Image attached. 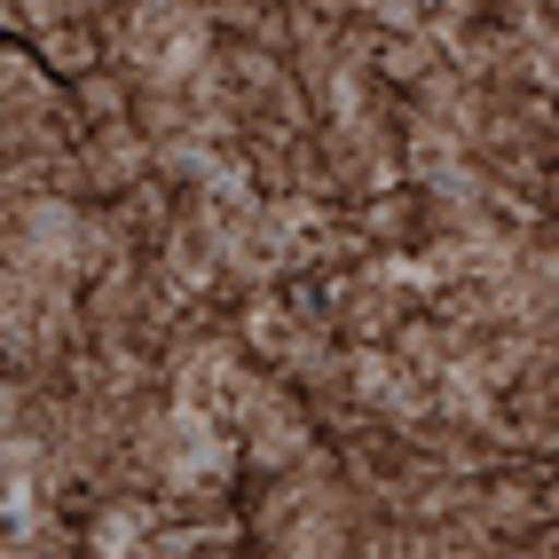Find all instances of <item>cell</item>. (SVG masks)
Here are the masks:
<instances>
[{
    "mask_svg": "<svg viewBox=\"0 0 559 559\" xmlns=\"http://www.w3.org/2000/svg\"><path fill=\"white\" fill-rule=\"evenodd\" d=\"M237 441H245V473H292L316 441H323V426H316V409H308V394L284 379V370L269 362V379H260V394L245 402V418H237Z\"/></svg>",
    "mask_w": 559,
    "mask_h": 559,
    "instance_id": "cell-1",
    "label": "cell"
},
{
    "mask_svg": "<svg viewBox=\"0 0 559 559\" xmlns=\"http://www.w3.org/2000/svg\"><path fill=\"white\" fill-rule=\"evenodd\" d=\"M409 308H418V292H409V284H386V276L362 269V284L340 300V316H331V323H340L347 347H394V331H402Z\"/></svg>",
    "mask_w": 559,
    "mask_h": 559,
    "instance_id": "cell-2",
    "label": "cell"
},
{
    "mask_svg": "<svg viewBox=\"0 0 559 559\" xmlns=\"http://www.w3.org/2000/svg\"><path fill=\"white\" fill-rule=\"evenodd\" d=\"M158 520H166V497H158V489L103 497V504L87 512V551H95V559H142V544H151Z\"/></svg>",
    "mask_w": 559,
    "mask_h": 559,
    "instance_id": "cell-3",
    "label": "cell"
},
{
    "mask_svg": "<svg viewBox=\"0 0 559 559\" xmlns=\"http://www.w3.org/2000/svg\"><path fill=\"white\" fill-rule=\"evenodd\" d=\"M80 151H87V174H95V198H119V190H134L142 174H158V151H151V134H142L134 119L95 127Z\"/></svg>",
    "mask_w": 559,
    "mask_h": 559,
    "instance_id": "cell-4",
    "label": "cell"
},
{
    "mask_svg": "<svg viewBox=\"0 0 559 559\" xmlns=\"http://www.w3.org/2000/svg\"><path fill=\"white\" fill-rule=\"evenodd\" d=\"M355 229L362 245H379V252H409V245H426V190H370L355 198Z\"/></svg>",
    "mask_w": 559,
    "mask_h": 559,
    "instance_id": "cell-5",
    "label": "cell"
},
{
    "mask_svg": "<svg viewBox=\"0 0 559 559\" xmlns=\"http://www.w3.org/2000/svg\"><path fill=\"white\" fill-rule=\"evenodd\" d=\"M110 213H119V229L134 237V252H158V245H166V229H174V213H181V190H174L166 174H142L134 190L110 198Z\"/></svg>",
    "mask_w": 559,
    "mask_h": 559,
    "instance_id": "cell-6",
    "label": "cell"
},
{
    "mask_svg": "<svg viewBox=\"0 0 559 559\" xmlns=\"http://www.w3.org/2000/svg\"><path fill=\"white\" fill-rule=\"evenodd\" d=\"M292 331H300V316H292L284 284H252L245 308H237V340H245V355H252V362H284Z\"/></svg>",
    "mask_w": 559,
    "mask_h": 559,
    "instance_id": "cell-7",
    "label": "cell"
},
{
    "mask_svg": "<svg viewBox=\"0 0 559 559\" xmlns=\"http://www.w3.org/2000/svg\"><path fill=\"white\" fill-rule=\"evenodd\" d=\"M119 260H134V237L119 229L110 198H87V213H80V237H71V269H80V276L95 284L103 269H119Z\"/></svg>",
    "mask_w": 559,
    "mask_h": 559,
    "instance_id": "cell-8",
    "label": "cell"
},
{
    "mask_svg": "<svg viewBox=\"0 0 559 559\" xmlns=\"http://www.w3.org/2000/svg\"><path fill=\"white\" fill-rule=\"evenodd\" d=\"M32 48H40V63L56 71V80H87V71H103V32L87 16H63L48 32H32Z\"/></svg>",
    "mask_w": 559,
    "mask_h": 559,
    "instance_id": "cell-9",
    "label": "cell"
},
{
    "mask_svg": "<svg viewBox=\"0 0 559 559\" xmlns=\"http://www.w3.org/2000/svg\"><path fill=\"white\" fill-rule=\"evenodd\" d=\"M63 87H71V80H56L32 40H9V48H0V103H16V110H48Z\"/></svg>",
    "mask_w": 559,
    "mask_h": 559,
    "instance_id": "cell-10",
    "label": "cell"
},
{
    "mask_svg": "<svg viewBox=\"0 0 559 559\" xmlns=\"http://www.w3.org/2000/svg\"><path fill=\"white\" fill-rule=\"evenodd\" d=\"M9 551L16 559H71V551H87V520H71L63 504H40L32 520L9 528Z\"/></svg>",
    "mask_w": 559,
    "mask_h": 559,
    "instance_id": "cell-11",
    "label": "cell"
},
{
    "mask_svg": "<svg viewBox=\"0 0 559 559\" xmlns=\"http://www.w3.org/2000/svg\"><path fill=\"white\" fill-rule=\"evenodd\" d=\"M134 127L151 134V151H158V142H174V134H190V127H198L190 87H134Z\"/></svg>",
    "mask_w": 559,
    "mask_h": 559,
    "instance_id": "cell-12",
    "label": "cell"
},
{
    "mask_svg": "<svg viewBox=\"0 0 559 559\" xmlns=\"http://www.w3.org/2000/svg\"><path fill=\"white\" fill-rule=\"evenodd\" d=\"M221 63H229V87L245 95V103H260L276 80H284V56H269V48H252V40H237V32H221Z\"/></svg>",
    "mask_w": 559,
    "mask_h": 559,
    "instance_id": "cell-13",
    "label": "cell"
},
{
    "mask_svg": "<svg viewBox=\"0 0 559 559\" xmlns=\"http://www.w3.org/2000/svg\"><path fill=\"white\" fill-rule=\"evenodd\" d=\"M71 95H80V110H87V127H119V119H134V80L127 71H87V80H71Z\"/></svg>",
    "mask_w": 559,
    "mask_h": 559,
    "instance_id": "cell-14",
    "label": "cell"
},
{
    "mask_svg": "<svg viewBox=\"0 0 559 559\" xmlns=\"http://www.w3.org/2000/svg\"><path fill=\"white\" fill-rule=\"evenodd\" d=\"M433 63H441V40H433V32H386V48H379V80H386V87H418Z\"/></svg>",
    "mask_w": 559,
    "mask_h": 559,
    "instance_id": "cell-15",
    "label": "cell"
},
{
    "mask_svg": "<svg viewBox=\"0 0 559 559\" xmlns=\"http://www.w3.org/2000/svg\"><path fill=\"white\" fill-rule=\"evenodd\" d=\"M331 48H340V63H347V71H379V48H386V32L370 24V16H347Z\"/></svg>",
    "mask_w": 559,
    "mask_h": 559,
    "instance_id": "cell-16",
    "label": "cell"
},
{
    "mask_svg": "<svg viewBox=\"0 0 559 559\" xmlns=\"http://www.w3.org/2000/svg\"><path fill=\"white\" fill-rule=\"evenodd\" d=\"M237 40H252V48H269V56H292V40H300V32H292V0H276V9H260Z\"/></svg>",
    "mask_w": 559,
    "mask_h": 559,
    "instance_id": "cell-17",
    "label": "cell"
},
{
    "mask_svg": "<svg viewBox=\"0 0 559 559\" xmlns=\"http://www.w3.org/2000/svg\"><path fill=\"white\" fill-rule=\"evenodd\" d=\"M48 190H56V198H80V205H87V198H95L87 151H56V158H48Z\"/></svg>",
    "mask_w": 559,
    "mask_h": 559,
    "instance_id": "cell-18",
    "label": "cell"
},
{
    "mask_svg": "<svg viewBox=\"0 0 559 559\" xmlns=\"http://www.w3.org/2000/svg\"><path fill=\"white\" fill-rule=\"evenodd\" d=\"M355 16H370L379 32H426V0H355Z\"/></svg>",
    "mask_w": 559,
    "mask_h": 559,
    "instance_id": "cell-19",
    "label": "cell"
},
{
    "mask_svg": "<svg viewBox=\"0 0 559 559\" xmlns=\"http://www.w3.org/2000/svg\"><path fill=\"white\" fill-rule=\"evenodd\" d=\"M260 9H276V0H205V16H213L221 32H245Z\"/></svg>",
    "mask_w": 559,
    "mask_h": 559,
    "instance_id": "cell-20",
    "label": "cell"
},
{
    "mask_svg": "<svg viewBox=\"0 0 559 559\" xmlns=\"http://www.w3.org/2000/svg\"><path fill=\"white\" fill-rule=\"evenodd\" d=\"M512 9H520V24H528L536 40H551V32H559V0H512Z\"/></svg>",
    "mask_w": 559,
    "mask_h": 559,
    "instance_id": "cell-21",
    "label": "cell"
},
{
    "mask_svg": "<svg viewBox=\"0 0 559 559\" xmlns=\"http://www.w3.org/2000/svg\"><path fill=\"white\" fill-rule=\"evenodd\" d=\"M103 9H119V0H63V16H87V24H95Z\"/></svg>",
    "mask_w": 559,
    "mask_h": 559,
    "instance_id": "cell-22",
    "label": "cell"
},
{
    "mask_svg": "<svg viewBox=\"0 0 559 559\" xmlns=\"http://www.w3.org/2000/svg\"><path fill=\"white\" fill-rule=\"evenodd\" d=\"M544 213L559 221V158H551V174H544Z\"/></svg>",
    "mask_w": 559,
    "mask_h": 559,
    "instance_id": "cell-23",
    "label": "cell"
},
{
    "mask_svg": "<svg viewBox=\"0 0 559 559\" xmlns=\"http://www.w3.org/2000/svg\"><path fill=\"white\" fill-rule=\"evenodd\" d=\"M480 9H512V0H480Z\"/></svg>",
    "mask_w": 559,
    "mask_h": 559,
    "instance_id": "cell-24",
    "label": "cell"
}]
</instances>
